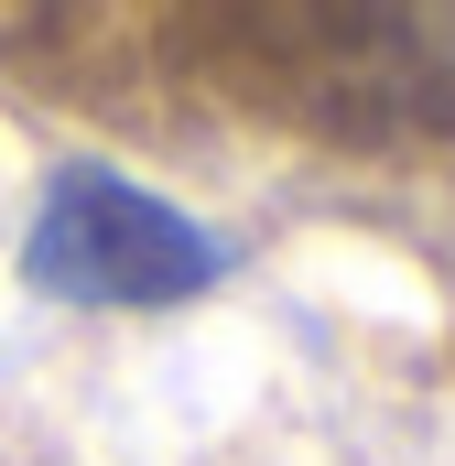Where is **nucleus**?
<instances>
[{"instance_id":"f257e3e1","label":"nucleus","mask_w":455,"mask_h":466,"mask_svg":"<svg viewBox=\"0 0 455 466\" xmlns=\"http://www.w3.org/2000/svg\"><path fill=\"white\" fill-rule=\"evenodd\" d=\"M22 282L76 315H163L228 282V238L119 163H55L22 228Z\"/></svg>"}]
</instances>
